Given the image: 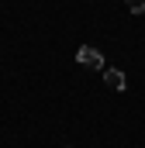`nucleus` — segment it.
<instances>
[{
    "instance_id": "nucleus-3",
    "label": "nucleus",
    "mask_w": 145,
    "mask_h": 148,
    "mask_svg": "<svg viewBox=\"0 0 145 148\" xmlns=\"http://www.w3.org/2000/svg\"><path fill=\"white\" fill-rule=\"evenodd\" d=\"M128 10L131 14H145V0H128Z\"/></svg>"
},
{
    "instance_id": "nucleus-2",
    "label": "nucleus",
    "mask_w": 145,
    "mask_h": 148,
    "mask_svg": "<svg viewBox=\"0 0 145 148\" xmlns=\"http://www.w3.org/2000/svg\"><path fill=\"white\" fill-rule=\"evenodd\" d=\"M104 83H107L110 90H117V93H121V90H128V79H124L121 69H104Z\"/></svg>"
},
{
    "instance_id": "nucleus-1",
    "label": "nucleus",
    "mask_w": 145,
    "mask_h": 148,
    "mask_svg": "<svg viewBox=\"0 0 145 148\" xmlns=\"http://www.w3.org/2000/svg\"><path fill=\"white\" fill-rule=\"evenodd\" d=\"M76 59H79V66H86V69H104V55H100L93 45H83V48L76 52Z\"/></svg>"
}]
</instances>
